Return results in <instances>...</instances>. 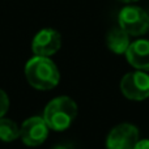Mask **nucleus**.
<instances>
[{
  "mask_svg": "<svg viewBox=\"0 0 149 149\" xmlns=\"http://www.w3.org/2000/svg\"><path fill=\"white\" fill-rule=\"evenodd\" d=\"M139 143V130L130 123H122L110 131L106 139L107 149H134Z\"/></svg>",
  "mask_w": 149,
  "mask_h": 149,
  "instance_id": "obj_5",
  "label": "nucleus"
},
{
  "mask_svg": "<svg viewBox=\"0 0 149 149\" xmlns=\"http://www.w3.org/2000/svg\"><path fill=\"white\" fill-rule=\"evenodd\" d=\"M106 45L114 54H126L130 47V36L120 28H114L106 36Z\"/></svg>",
  "mask_w": 149,
  "mask_h": 149,
  "instance_id": "obj_9",
  "label": "nucleus"
},
{
  "mask_svg": "<svg viewBox=\"0 0 149 149\" xmlns=\"http://www.w3.org/2000/svg\"><path fill=\"white\" fill-rule=\"evenodd\" d=\"M119 28L123 29L130 37H139L149 30V15L143 8L127 5L119 12Z\"/></svg>",
  "mask_w": 149,
  "mask_h": 149,
  "instance_id": "obj_3",
  "label": "nucleus"
},
{
  "mask_svg": "<svg viewBox=\"0 0 149 149\" xmlns=\"http://www.w3.org/2000/svg\"><path fill=\"white\" fill-rule=\"evenodd\" d=\"M148 15H149V13H148Z\"/></svg>",
  "mask_w": 149,
  "mask_h": 149,
  "instance_id": "obj_15",
  "label": "nucleus"
},
{
  "mask_svg": "<svg viewBox=\"0 0 149 149\" xmlns=\"http://www.w3.org/2000/svg\"><path fill=\"white\" fill-rule=\"evenodd\" d=\"M127 62L137 71H149V41L137 39L126 51Z\"/></svg>",
  "mask_w": 149,
  "mask_h": 149,
  "instance_id": "obj_8",
  "label": "nucleus"
},
{
  "mask_svg": "<svg viewBox=\"0 0 149 149\" xmlns=\"http://www.w3.org/2000/svg\"><path fill=\"white\" fill-rule=\"evenodd\" d=\"M20 137V127L9 118H0V140L4 143H12Z\"/></svg>",
  "mask_w": 149,
  "mask_h": 149,
  "instance_id": "obj_10",
  "label": "nucleus"
},
{
  "mask_svg": "<svg viewBox=\"0 0 149 149\" xmlns=\"http://www.w3.org/2000/svg\"><path fill=\"white\" fill-rule=\"evenodd\" d=\"M49 130V126L42 116H31L20 127V137L28 147H38L47 139Z\"/></svg>",
  "mask_w": 149,
  "mask_h": 149,
  "instance_id": "obj_6",
  "label": "nucleus"
},
{
  "mask_svg": "<svg viewBox=\"0 0 149 149\" xmlns=\"http://www.w3.org/2000/svg\"><path fill=\"white\" fill-rule=\"evenodd\" d=\"M134 149H149V140H139V143L136 144V147Z\"/></svg>",
  "mask_w": 149,
  "mask_h": 149,
  "instance_id": "obj_12",
  "label": "nucleus"
},
{
  "mask_svg": "<svg viewBox=\"0 0 149 149\" xmlns=\"http://www.w3.org/2000/svg\"><path fill=\"white\" fill-rule=\"evenodd\" d=\"M77 116V105L70 97H58L47 103L45 107L43 116L46 124L50 130L64 131L72 124Z\"/></svg>",
  "mask_w": 149,
  "mask_h": 149,
  "instance_id": "obj_2",
  "label": "nucleus"
},
{
  "mask_svg": "<svg viewBox=\"0 0 149 149\" xmlns=\"http://www.w3.org/2000/svg\"><path fill=\"white\" fill-rule=\"evenodd\" d=\"M62 47V36L55 29H42L31 42V51L36 56H51Z\"/></svg>",
  "mask_w": 149,
  "mask_h": 149,
  "instance_id": "obj_7",
  "label": "nucleus"
},
{
  "mask_svg": "<svg viewBox=\"0 0 149 149\" xmlns=\"http://www.w3.org/2000/svg\"><path fill=\"white\" fill-rule=\"evenodd\" d=\"M54 149H73V148L70 144H60V145H56Z\"/></svg>",
  "mask_w": 149,
  "mask_h": 149,
  "instance_id": "obj_13",
  "label": "nucleus"
},
{
  "mask_svg": "<svg viewBox=\"0 0 149 149\" xmlns=\"http://www.w3.org/2000/svg\"><path fill=\"white\" fill-rule=\"evenodd\" d=\"M120 89L124 97L128 100H145L149 97V74L143 71H135L124 74L120 81Z\"/></svg>",
  "mask_w": 149,
  "mask_h": 149,
  "instance_id": "obj_4",
  "label": "nucleus"
},
{
  "mask_svg": "<svg viewBox=\"0 0 149 149\" xmlns=\"http://www.w3.org/2000/svg\"><path fill=\"white\" fill-rule=\"evenodd\" d=\"M28 82L38 90H50L59 84L60 73L56 64L50 58L34 56L25 65Z\"/></svg>",
  "mask_w": 149,
  "mask_h": 149,
  "instance_id": "obj_1",
  "label": "nucleus"
},
{
  "mask_svg": "<svg viewBox=\"0 0 149 149\" xmlns=\"http://www.w3.org/2000/svg\"><path fill=\"white\" fill-rule=\"evenodd\" d=\"M116 1H120V3H126V4H130V3H135L137 0H116Z\"/></svg>",
  "mask_w": 149,
  "mask_h": 149,
  "instance_id": "obj_14",
  "label": "nucleus"
},
{
  "mask_svg": "<svg viewBox=\"0 0 149 149\" xmlns=\"http://www.w3.org/2000/svg\"><path fill=\"white\" fill-rule=\"evenodd\" d=\"M8 109H9V98L4 90L0 89V118L5 115Z\"/></svg>",
  "mask_w": 149,
  "mask_h": 149,
  "instance_id": "obj_11",
  "label": "nucleus"
}]
</instances>
